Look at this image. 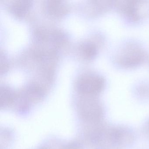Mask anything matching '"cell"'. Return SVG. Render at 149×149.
<instances>
[{
    "instance_id": "obj_8",
    "label": "cell",
    "mask_w": 149,
    "mask_h": 149,
    "mask_svg": "<svg viewBox=\"0 0 149 149\" xmlns=\"http://www.w3.org/2000/svg\"><path fill=\"white\" fill-rule=\"evenodd\" d=\"M1 73L2 74V72H5V71L7 70L8 65L7 61L6 58L4 56V55H2V54H1Z\"/></svg>"
},
{
    "instance_id": "obj_5",
    "label": "cell",
    "mask_w": 149,
    "mask_h": 149,
    "mask_svg": "<svg viewBox=\"0 0 149 149\" xmlns=\"http://www.w3.org/2000/svg\"><path fill=\"white\" fill-rule=\"evenodd\" d=\"M81 51L85 58L91 59L94 58L97 54V47L91 42H86L81 46Z\"/></svg>"
},
{
    "instance_id": "obj_1",
    "label": "cell",
    "mask_w": 149,
    "mask_h": 149,
    "mask_svg": "<svg viewBox=\"0 0 149 149\" xmlns=\"http://www.w3.org/2000/svg\"><path fill=\"white\" fill-rule=\"evenodd\" d=\"M104 85V80L102 76L96 74H88L78 78L77 88L83 94L94 95L101 92Z\"/></svg>"
},
{
    "instance_id": "obj_7",
    "label": "cell",
    "mask_w": 149,
    "mask_h": 149,
    "mask_svg": "<svg viewBox=\"0 0 149 149\" xmlns=\"http://www.w3.org/2000/svg\"><path fill=\"white\" fill-rule=\"evenodd\" d=\"M51 41L54 43L60 44L64 41L65 39V36L62 32L60 31H54L51 35Z\"/></svg>"
},
{
    "instance_id": "obj_4",
    "label": "cell",
    "mask_w": 149,
    "mask_h": 149,
    "mask_svg": "<svg viewBox=\"0 0 149 149\" xmlns=\"http://www.w3.org/2000/svg\"><path fill=\"white\" fill-rule=\"evenodd\" d=\"M47 7L50 14L57 16L65 15L68 10L67 6L62 1L56 0L48 1Z\"/></svg>"
},
{
    "instance_id": "obj_6",
    "label": "cell",
    "mask_w": 149,
    "mask_h": 149,
    "mask_svg": "<svg viewBox=\"0 0 149 149\" xmlns=\"http://www.w3.org/2000/svg\"><path fill=\"white\" fill-rule=\"evenodd\" d=\"M14 96V93L7 86H3L1 87L0 89V99L1 106L6 105L10 103L13 100Z\"/></svg>"
},
{
    "instance_id": "obj_2",
    "label": "cell",
    "mask_w": 149,
    "mask_h": 149,
    "mask_svg": "<svg viewBox=\"0 0 149 149\" xmlns=\"http://www.w3.org/2000/svg\"><path fill=\"white\" fill-rule=\"evenodd\" d=\"M144 57L143 49L137 45L131 43L122 49L118 60L121 66L132 68L140 64L143 61Z\"/></svg>"
},
{
    "instance_id": "obj_3",
    "label": "cell",
    "mask_w": 149,
    "mask_h": 149,
    "mask_svg": "<svg viewBox=\"0 0 149 149\" xmlns=\"http://www.w3.org/2000/svg\"><path fill=\"white\" fill-rule=\"evenodd\" d=\"M32 5V1L30 0H20L11 5L10 10L15 16L22 17L28 12Z\"/></svg>"
},
{
    "instance_id": "obj_9",
    "label": "cell",
    "mask_w": 149,
    "mask_h": 149,
    "mask_svg": "<svg viewBox=\"0 0 149 149\" xmlns=\"http://www.w3.org/2000/svg\"></svg>"
}]
</instances>
